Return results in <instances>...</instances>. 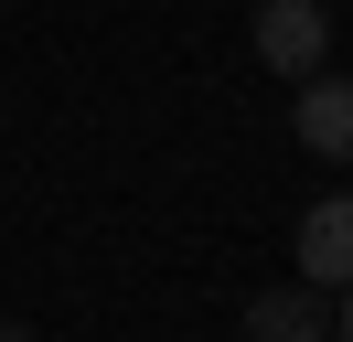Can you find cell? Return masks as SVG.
<instances>
[{
	"mask_svg": "<svg viewBox=\"0 0 353 342\" xmlns=\"http://www.w3.org/2000/svg\"><path fill=\"white\" fill-rule=\"evenodd\" d=\"M257 64L289 75V86L321 75V64H332V11H321V0H257Z\"/></svg>",
	"mask_w": 353,
	"mask_h": 342,
	"instance_id": "cell-1",
	"label": "cell"
},
{
	"mask_svg": "<svg viewBox=\"0 0 353 342\" xmlns=\"http://www.w3.org/2000/svg\"><path fill=\"white\" fill-rule=\"evenodd\" d=\"M246 342H332V289L321 278H279V289H257L236 310Z\"/></svg>",
	"mask_w": 353,
	"mask_h": 342,
	"instance_id": "cell-2",
	"label": "cell"
},
{
	"mask_svg": "<svg viewBox=\"0 0 353 342\" xmlns=\"http://www.w3.org/2000/svg\"><path fill=\"white\" fill-rule=\"evenodd\" d=\"M289 128H300L310 161H353V75H300V97H289Z\"/></svg>",
	"mask_w": 353,
	"mask_h": 342,
	"instance_id": "cell-3",
	"label": "cell"
},
{
	"mask_svg": "<svg viewBox=\"0 0 353 342\" xmlns=\"http://www.w3.org/2000/svg\"><path fill=\"white\" fill-rule=\"evenodd\" d=\"M300 278H321V289L353 278V192H332V203L300 214Z\"/></svg>",
	"mask_w": 353,
	"mask_h": 342,
	"instance_id": "cell-4",
	"label": "cell"
},
{
	"mask_svg": "<svg viewBox=\"0 0 353 342\" xmlns=\"http://www.w3.org/2000/svg\"><path fill=\"white\" fill-rule=\"evenodd\" d=\"M332 342H353V278H343V299H332Z\"/></svg>",
	"mask_w": 353,
	"mask_h": 342,
	"instance_id": "cell-5",
	"label": "cell"
},
{
	"mask_svg": "<svg viewBox=\"0 0 353 342\" xmlns=\"http://www.w3.org/2000/svg\"><path fill=\"white\" fill-rule=\"evenodd\" d=\"M0 342H43V332H32V321H0Z\"/></svg>",
	"mask_w": 353,
	"mask_h": 342,
	"instance_id": "cell-6",
	"label": "cell"
}]
</instances>
